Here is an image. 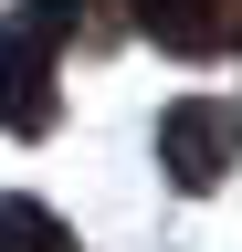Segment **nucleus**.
<instances>
[{
    "label": "nucleus",
    "mask_w": 242,
    "mask_h": 252,
    "mask_svg": "<svg viewBox=\"0 0 242 252\" xmlns=\"http://www.w3.org/2000/svg\"><path fill=\"white\" fill-rule=\"evenodd\" d=\"M137 21L169 53H232L242 42V0H137Z\"/></svg>",
    "instance_id": "obj_3"
},
{
    "label": "nucleus",
    "mask_w": 242,
    "mask_h": 252,
    "mask_svg": "<svg viewBox=\"0 0 242 252\" xmlns=\"http://www.w3.org/2000/svg\"><path fill=\"white\" fill-rule=\"evenodd\" d=\"M158 158H169L179 189H210L221 168H242V105L232 94H179L158 116Z\"/></svg>",
    "instance_id": "obj_2"
},
{
    "label": "nucleus",
    "mask_w": 242,
    "mask_h": 252,
    "mask_svg": "<svg viewBox=\"0 0 242 252\" xmlns=\"http://www.w3.org/2000/svg\"><path fill=\"white\" fill-rule=\"evenodd\" d=\"M0 252H74V242L42 200H0Z\"/></svg>",
    "instance_id": "obj_4"
},
{
    "label": "nucleus",
    "mask_w": 242,
    "mask_h": 252,
    "mask_svg": "<svg viewBox=\"0 0 242 252\" xmlns=\"http://www.w3.org/2000/svg\"><path fill=\"white\" fill-rule=\"evenodd\" d=\"M64 32H74V0H32L0 32V126L11 137H42L53 126V42Z\"/></svg>",
    "instance_id": "obj_1"
}]
</instances>
